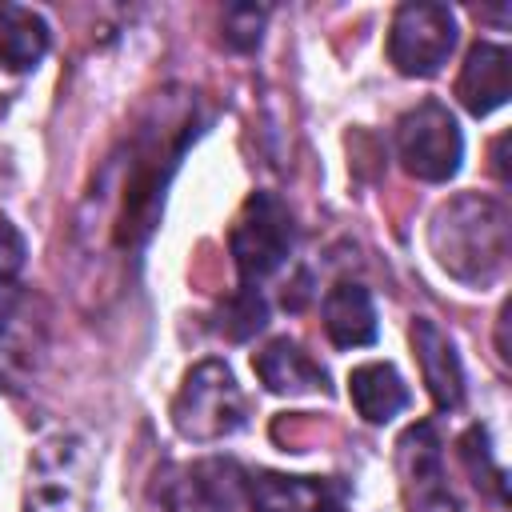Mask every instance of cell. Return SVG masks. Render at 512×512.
I'll use <instances>...</instances> for the list:
<instances>
[{"instance_id": "1", "label": "cell", "mask_w": 512, "mask_h": 512, "mask_svg": "<svg viewBox=\"0 0 512 512\" xmlns=\"http://www.w3.org/2000/svg\"><path fill=\"white\" fill-rule=\"evenodd\" d=\"M428 244L448 276L464 284H488L508 264V212L488 196L464 192L436 208Z\"/></svg>"}, {"instance_id": "2", "label": "cell", "mask_w": 512, "mask_h": 512, "mask_svg": "<svg viewBox=\"0 0 512 512\" xmlns=\"http://www.w3.org/2000/svg\"><path fill=\"white\" fill-rule=\"evenodd\" d=\"M92 492H96V460L80 436L56 432L36 444L28 460L24 512H88Z\"/></svg>"}, {"instance_id": "3", "label": "cell", "mask_w": 512, "mask_h": 512, "mask_svg": "<svg viewBox=\"0 0 512 512\" xmlns=\"http://www.w3.org/2000/svg\"><path fill=\"white\" fill-rule=\"evenodd\" d=\"M248 416V404H244V392L236 384V376L228 372V364L220 360H200L176 400H172V424L180 436L196 440V444H212V440H224L232 436Z\"/></svg>"}, {"instance_id": "4", "label": "cell", "mask_w": 512, "mask_h": 512, "mask_svg": "<svg viewBox=\"0 0 512 512\" xmlns=\"http://www.w3.org/2000/svg\"><path fill=\"white\" fill-rule=\"evenodd\" d=\"M292 240H296V224H292L288 204L276 192H252L232 224V236H228L232 260H236L244 284L272 276L288 260Z\"/></svg>"}, {"instance_id": "5", "label": "cell", "mask_w": 512, "mask_h": 512, "mask_svg": "<svg viewBox=\"0 0 512 512\" xmlns=\"http://www.w3.org/2000/svg\"><path fill=\"white\" fill-rule=\"evenodd\" d=\"M156 500L164 512H240L248 504V472L224 456L172 464L156 476Z\"/></svg>"}, {"instance_id": "6", "label": "cell", "mask_w": 512, "mask_h": 512, "mask_svg": "<svg viewBox=\"0 0 512 512\" xmlns=\"http://www.w3.org/2000/svg\"><path fill=\"white\" fill-rule=\"evenodd\" d=\"M396 152H400V164L416 180L440 184L460 168L464 136L440 100H420L396 124Z\"/></svg>"}, {"instance_id": "7", "label": "cell", "mask_w": 512, "mask_h": 512, "mask_svg": "<svg viewBox=\"0 0 512 512\" xmlns=\"http://www.w3.org/2000/svg\"><path fill=\"white\" fill-rule=\"evenodd\" d=\"M456 48V16L444 4H400L388 32V60L404 76H432Z\"/></svg>"}, {"instance_id": "8", "label": "cell", "mask_w": 512, "mask_h": 512, "mask_svg": "<svg viewBox=\"0 0 512 512\" xmlns=\"http://www.w3.org/2000/svg\"><path fill=\"white\" fill-rule=\"evenodd\" d=\"M508 84H512V56L504 44H472L456 80V96L472 116H488L508 100Z\"/></svg>"}, {"instance_id": "9", "label": "cell", "mask_w": 512, "mask_h": 512, "mask_svg": "<svg viewBox=\"0 0 512 512\" xmlns=\"http://www.w3.org/2000/svg\"><path fill=\"white\" fill-rule=\"evenodd\" d=\"M256 376L264 380L268 392L280 396H304V392H328V372L288 336L268 340L256 356H252Z\"/></svg>"}, {"instance_id": "10", "label": "cell", "mask_w": 512, "mask_h": 512, "mask_svg": "<svg viewBox=\"0 0 512 512\" xmlns=\"http://www.w3.org/2000/svg\"><path fill=\"white\" fill-rule=\"evenodd\" d=\"M412 348L420 360V376L436 400V408H460L464 400V368L452 348V340L432 320H412Z\"/></svg>"}, {"instance_id": "11", "label": "cell", "mask_w": 512, "mask_h": 512, "mask_svg": "<svg viewBox=\"0 0 512 512\" xmlns=\"http://www.w3.org/2000/svg\"><path fill=\"white\" fill-rule=\"evenodd\" d=\"M248 504L252 512H324L340 504V488L316 476L256 472L248 476Z\"/></svg>"}, {"instance_id": "12", "label": "cell", "mask_w": 512, "mask_h": 512, "mask_svg": "<svg viewBox=\"0 0 512 512\" xmlns=\"http://www.w3.org/2000/svg\"><path fill=\"white\" fill-rule=\"evenodd\" d=\"M324 332L336 348H364L376 340V308L364 284H336L324 296Z\"/></svg>"}, {"instance_id": "13", "label": "cell", "mask_w": 512, "mask_h": 512, "mask_svg": "<svg viewBox=\"0 0 512 512\" xmlns=\"http://www.w3.org/2000/svg\"><path fill=\"white\" fill-rule=\"evenodd\" d=\"M348 396L356 404V412L368 424H388L404 404H408V384L400 380V372L392 364H360L348 376Z\"/></svg>"}, {"instance_id": "14", "label": "cell", "mask_w": 512, "mask_h": 512, "mask_svg": "<svg viewBox=\"0 0 512 512\" xmlns=\"http://www.w3.org/2000/svg\"><path fill=\"white\" fill-rule=\"evenodd\" d=\"M48 52V24L40 12L20 4H0V68L28 72Z\"/></svg>"}, {"instance_id": "15", "label": "cell", "mask_w": 512, "mask_h": 512, "mask_svg": "<svg viewBox=\"0 0 512 512\" xmlns=\"http://www.w3.org/2000/svg\"><path fill=\"white\" fill-rule=\"evenodd\" d=\"M400 464L408 472V480L416 484H432L440 472V440L432 432V424H416L404 432L400 440Z\"/></svg>"}, {"instance_id": "16", "label": "cell", "mask_w": 512, "mask_h": 512, "mask_svg": "<svg viewBox=\"0 0 512 512\" xmlns=\"http://www.w3.org/2000/svg\"><path fill=\"white\" fill-rule=\"evenodd\" d=\"M264 324H268V304L260 300V292L252 284H240V292L220 308V332L232 340H248Z\"/></svg>"}, {"instance_id": "17", "label": "cell", "mask_w": 512, "mask_h": 512, "mask_svg": "<svg viewBox=\"0 0 512 512\" xmlns=\"http://www.w3.org/2000/svg\"><path fill=\"white\" fill-rule=\"evenodd\" d=\"M460 456H464V464H468L476 488L484 484V488H492L496 496H504V468H496L492 448H488V432H484L480 424L464 432V440H460Z\"/></svg>"}, {"instance_id": "18", "label": "cell", "mask_w": 512, "mask_h": 512, "mask_svg": "<svg viewBox=\"0 0 512 512\" xmlns=\"http://www.w3.org/2000/svg\"><path fill=\"white\" fill-rule=\"evenodd\" d=\"M264 8H256V4H232L228 12H224V40L232 44V48H240V52H248V48H256L260 44V32H264Z\"/></svg>"}, {"instance_id": "19", "label": "cell", "mask_w": 512, "mask_h": 512, "mask_svg": "<svg viewBox=\"0 0 512 512\" xmlns=\"http://www.w3.org/2000/svg\"><path fill=\"white\" fill-rule=\"evenodd\" d=\"M16 320V316H12ZM8 320V324H12ZM0 328V388H8V392H16L24 380H28V372H32V352H24V340L12 332V328Z\"/></svg>"}, {"instance_id": "20", "label": "cell", "mask_w": 512, "mask_h": 512, "mask_svg": "<svg viewBox=\"0 0 512 512\" xmlns=\"http://www.w3.org/2000/svg\"><path fill=\"white\" fill-rule=\"evenodd\" d=\"M24 236L0 216V280H12L24 268Z\"/></svg>"}, {"instance_id": "21", "label": "cell", "mask_w": 512, "mask_h": 512, "mask_svg": "<svg viewBox=\"0 0 512 512\" xmlns=\"http://www.w3.org/2000/svg\"><path fill=\"white\" fill-rule=\"evenodd\" d=\"M412 512H460V504H456L448 492L432 488L428 496H420V500H416V508H412Z\"/></svg>"}, {"instance_id": "22", "label": "cell", "mask_w": 512, "mask_h": 512, "mask_svg": "<svg viewBox=\"0 0 512 512\" xmlns=\"http://www.w3.org/2000/svg\"><path fill=\"white\" fill-rule=\"evenodd\" d=\"M16 308H20V288L12 280H0V328L16 316Z\"/></svg>"}, {"instance_id": "23", "label": "cell", "mask_w": 512, "mask_h": 512, "mask_svg": "<svg viewBox=\"0 0 512 512\" xmlns=\"http://www.w3.org/2000/svg\"><path fill=\"white\" fill-rule=\"evenodd\" d=\"M324 512H340V504H336V508H324Z\"/></svg>"}]
</instances>
